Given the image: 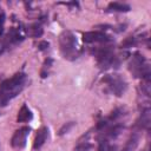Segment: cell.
I'll return each mask as SVG.
<instances>
[{
    "instance_id": "obj_1",
    "label": "cell",
    "mask_w": 151,
    "mask_h": 151,
    "mask_svg": "<svg viewBox=\"0 0 151 151\" xmlns=\"http://www.w3.org/2000/svg\"><path fill=\"white\" fill-rule=\"evenodd\" d=\"M45 139H46V130H41V131L38 133L37 138H35L34 147H35V149H37V147H39V146L45 142Z\"/></svg>"
}]
</instances>
